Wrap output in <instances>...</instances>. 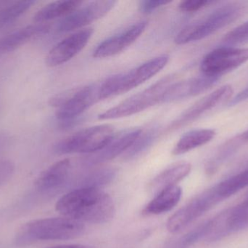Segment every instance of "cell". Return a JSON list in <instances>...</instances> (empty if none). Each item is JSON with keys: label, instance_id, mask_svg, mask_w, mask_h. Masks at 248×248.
<instances>
[{"label": "cell", "instance_id": "5bb4252c", "mask_svg": "<svg viewBox=\"0 0 248 248\" xmlns=\"http://www.w3.org/2000/svg\"><path fill=\"white\" fill-rule=\"evenodd\" d=\"M147 26V22L141 20L131 25L123 32L108 38L100 42L94 50L93 57L96 58H109L123 52L142 34Z\"/></svg>", "mask_w": 248, "mask_h": 248}, {"label": "cell", "instance_id": "2e32d148", "mask_svg": "<svg viewBox=\"0 0 248 248\" xmlns=\"http://www.w3.org/2000/svg\"><path fill=\"white\" fill-rule=\"evenodd\" d=\"M69 159H64L54 163L45 170L35 182V187L43 193L53 192L66 184L71 172Z\"/></svg>", "mask_w": 248, "mask_h": 248}, {"label": "cell", "instance_id": "7a4b0ae2", "mask_svg": "<svg viewBox=\"0 0 248 248\" xmlns=\"http://www.w3.org/2000/svg\"><path fill=\"white\" fill-rule=\"evenodd\" d=\"M84 232L82 222L67 217L33 220L20 227L15 237V243L19 247H24L39 241L71 240Z\"/></svg>", "mask_w": 248, "mask_h": 248}, {"label": "cell", "instance_id": "44dd1931", "mask_svg": "<svg viewBox=\"0 0 248 248\" xmlns=\"http://www.w3.org/2000/svg\"><path fill=\"white\" fill-rule=\"evenodd\" d=\"M84 4V1H56L49 3L38 10L33 20L39 23L53 20L57 17H65L79 8Z\"/></svg>", "mask_w": 248, "mask_h": 248}, {"label": "cell", "instance_id": "83f0119b", "mask_svg": "<svg viewBox=\"0 0 248 248\" xmlns=\"http://www.w3.org/2000/svg\"><path fill=\"white\" fill-rule=\"evenodd\" d=\"M223 42L227 45H236L248 42V20L234 28L224 36Z\"/></svg>", "mask_w": 248, "mask_h": 248}, {"label": "cell", "instance_id": "8992f818", "mask_svg": "<svg viewBox=\"0 0 248 248\" xmlns=\"http://www.w3.org/2000/svg\"><path fill=\"white\" fill-rule=\"evenodd\" d=\"M173 83V75L167 76L114 107L100 114L98 119L100 120L120 119L140 113L155 105L161 104L163 95L169 86Z\"/></svg>", "mask_w": 248, "mask_h": 248}, {"label": "cell", "instance_id": "6da1fadb", "mask_svg": "<svg viewBox=\"0 0 248 248\" xmlns=\"http://www.w3.org/2000/svg\"><path fill=\"white\" fill-rule=\"evenodd\" d=\"M55 207L64 217L94 224L109 222L116 214L113 199L97 188L74 189L60 198Z\"/></svg>", "mask_w": 248, "mask_h": 248}, {"label": "cell", "instance_id": "9a60e30c", "mask_svg": "<svg viewBox=\"0 0 248 248\" xmlns=\"http://www.w3.org/2000/svg\"><path fill=\"white\" fill-rule=\"evenodd\" d=\"M219 77L202 75L173 83L163 95L161 103H173L205 93L215 85Z\"/></svg>", "mask_w": 248, "mask_h": 248}, {"label": "cell", "instance_id": "3957f363", "mask_svg": "<svg viewBox=\"0 0 248 248\" xmlns=\"http://www.w3.org/2000/svg\"><path fill=\"white\" fill-rule=\"evenodd\" d=\"M248 1L226 2L211 12L206 17L191 23L180 31L175 37V43L182 45L201 40L247 14Z\"/></svg>", "mask_w": 248, "mask_h": 248}, {"label": "cell", "instance_id": "d6986e66", "mask_svg": "<svg viewBox=\"0 0 248 248\" xmlns=\"http://www.w3.org/2000/svg\"><path fill=\"white\" fill-rule=\"evenodd\" d=\"M182 190L176 186L167 188L155 195V198L144 207L142 214L145 215H157L171 211L182 198Z\"/></svg>", "mask_w": 248, "mask_h": 248}, {"label": "cell", "instance_id": "603a6c76", "mask_svg": "<svg viewBox=\"0 0 248 248\" xmlns=\"http://www.w3.org/2000/svg\"><path fill=\"white\" fill-rule=\"evenodd\" d=\"M248 186V168L214 186L217 195L221 200L232 196Z\"/></svg>", "mask_w": 248, "mask_h": 248}, {"label": "cell", "instance_id": "d6a6232c", "mask_svg": "<svg viewBox=\"0 0 248 248\" xmlns=\"http://www.w3.org/2000/svg\"><path fill=\"white\" fill-rule=\"evenodd\" d=\"M48 248H93L83 245H64V246H54Z\"/></svg>", "mask_w": 248, "mask_h": 248}, {"label": "cell", "instance_id": "ffe728a7", "mask_svg": "<svg viewBox=\"0 0 248 248\" xmlns=\"http://www.w3.org/2000/svg\"><path fill=\"white\" fill-rule=\"evenodd\" d=\"M216 134L215 130L213 129H196L189 131L184 134L176 143L172 150V154L181 155L202 147L212 141Z\"/></svg>", "mask_w": 248, "mask_h": 248}, {"label": "cell", "instance_id": "7402d4cb", "mask_svg": "<svg viewBox=\"0 0 248 248\" xmlns=\"http://www.w3.org/2000/svg\"><path fill=\"white\" fill-rule=\"evenodd\" d=\"M117 175L114 167H105L90 172L80 178L75 183V189L81 188H97L111 183Z\"/></svg>", "mask_w": 248, "mask_h": 248}, {"label": "cell", "instance_id": "4316f807", "mask_svg": "<svg viewBox=\"0 0 248 248\" xmlns=\"http://www.w3.org/2000/svg\"><path fill=\"white\" fill-rule=\"evenodd\" d=\"M209 227V221L201 225L179 239L172 248H189L201 239H204L206 236Z\"/></svg>", "mask_w": 248, "mask_h": 248}, {"label": "cell", "instance_id": "277c9868", "mask_svg": "<svg viewBox=\"0 0 248 248\" xmlns=\"http://www.w3.org/2000/svg\"><path fill=\"white\" fill-rule=\"evenodd\" d=\"M102 99L101 82L67 90L52 97L49 104L56 107L60 123L74 120Z\"/></svg>", "mask_w": 248, "mask_h": 248}, {"label": "cell", "instance_id": "d4e9b609", "mask_svg": "<svg viewBox=\"0 0 248 248\" xmlns=\"http://www.w3.org/2000/svg\"><path fill=\"white\" fill-rule=\"evenodd\" d=\"M157 135V127L151 126L144 131L142 130L132 145L125 151L124 158L126 160H133L145 152L153 145Z\"/></svg>", "mask_w": 248, "mask_h": 248}, {"label": "cell", "instance_id": "52a82bcc", "mask_svg": "<svg viewBox=\"0 0 248 248\" xmlns=\"http://www.w3.org/2000/svg\"><path fill=\"white\" fill-rule=\"evenodd\" d=\"M114 133L113 126L107 124L90 127L58 141L54 146L53 151L59 155L94 154L103 149Z\"/></svg>", "mask_w": 248, "mask_h": 248}, {"label": "cell", "instance_id": "7c38bea8", "mask_svg": "<svg viewBox=\"0 0 248 248\" xmlns=\"http://www.w3.org/2000/svg\"><path fill=\"white\" fill-rule=\"evenodd\" d=\"M93 32V28H85L64 38L48 52L46 57V65L50 67L58 66L72 59L85 48Z\"/></svg>", "mask_w": 248, "mask_h": 248}, {"label": "cell", "instance_id": "ac0fdd59", "mask_svg": "<svg viewBox=\"0 0 248 248\" xmlns=\"http://www.w3.org/2000/svg\"><path fill=\"white\" fill-rule=\"evenodd\" d=\"M47 25L43 23L29 25L0 38V56L16 50L36 35L48 31Z\"/></svg>", "mask_w": 248, "mask_h": 248}, {"label": "cell", "instance_id": "ba28073f", "mask_svg": "<svg viewBox=\"0 0 248 248\" xmlns=\"http://www.w3.org/2000/svg\"><path fill=\"white\" fill-rule=\"evenodd\" d=\"M248 61V48L222 47L208 52L201 63L203 75L219 77Z\"/></svg>", "mask_w": 248, "mask_h": 248}, {"label": "cell", "instance_id": "8fae6325", "mask_svg": "<svg viewBox=\"0 0 248 248\" xmlns=\"http://www.w3.org/2000/svg\"><path fill=\"white\" fill-rule=\"evenodd\" d=\"M116 4V1L112 0L92 1L64 17L58 23L57 29L60 32L82 29L83 27L106 16Z\"/></svg>", "mask_w": 248, "mask_h": 248}, {"label": "cell", "instance_id": "5b68a950", "mask_svg": "<svg viewBox=\"0 0 248 248\" xmlns=\"http://www.w3.org/2000/svg\"><path fill=\"white\" fill-rule=\"evenodd\" d=\"M169 61L168 55L152 58L134 69L111 76L101 82L103 100L124 94L141 85L160 72Z\"/></svg>", "mask_w": 248, "mask_h": 248}, {"label": "cell", "instance_id": "f1b7e54d", "mask_svg": "<svg viewBox=\"0 0 248 248\" xmlns=\"http://www.w3.org/2000/svg\"><path fill=\"white\" fill-rule=\"evenodd\" d=\"M216 2L217 1L209 0H186L181 1L179 7L182 11L192 13Z\"/></svg>", "mask_w": 248, "mask_h": 248}, {"label": "cell", "instance_id": "1f68e13d", "mask_svg": "<svg viewBox=\"0 0 248 248\" xmlns=\"http://www.w3.org/2000/svg\"><path fill=\"white\" fill-rule=\"evenodd\" d=\"M247 100H248V86L244 90L240 91L238 94L236 95L234 98H232L229 101L228 105L230 106H236V105L240 104Z\"/></svg>", "mask_w": 248, "mask_h": 248}, {"label": "cell", "instance_id": "f546056e", "mask_svg": "<svg viewBox=\"0 0 248 248\" xmlns=\"http://www.w3.org/2000/svg\"><path fill=\"white\" fill-rule=\"evenodd\" d=\"M15 165L8 160H0V186L4 184L13 176Z\"/></svg>", "mask_w": 248, "mask_h": 248}, {"label": "cell", "instance_id": "484cf974", "mask_svg": "<svg viewBox=\"0 0 248 248\" xmlns=\"http://www.w3.org/2000/svg\"><path fill=\"white\" fill-rule=\"evenodd\" d=\"M34 1H16L0 10V28L4 27L16 21L34 4Z\"/></svg>", "mask_w": 248, "mask_h": 248}, {"label": "cell", "instance_id": "e0dca14e", "mask_svg": "<svg viewBox=\"0 0 248 248\" xmlns=\"http://www.w3.org/2000/svg\"><path fill=\"white\" fill-rule=\"evenodd\" d=\"M191 170L192 165L186 162L172 165L151 181L148 186L149 192L156 195L167 188L176 186L177 183L189 174Z\"/></svg>", "mask_w": 248, "mask_h": 248}, {"label": "cell", "instance_id": "30bf717a", "mask_svg": "<svg viewBox=\"0 0 248 248\" xmlns=\"http://www.w3.org/2000/svg\"><path fill=\"white\" fill-rule=\"evenodd\" d=\"M233 93L234 90L230 84L221 86L186 109L182 115H179V117L172 122L168 128L167 131H176L180 129L182 127L192 123L209 111L226 102L230 101Z\"/></svg>", "mask_w": 248, "mask_h": 248}, {"label": "cell", "instance_id": "9c48e42d", "mask_svg": "<svg viewBox=\"0 0 248 248\" xmlns=\"http://www.w3.org/2000/svg\"><path fill=\"white\" fill-rule=\"evenodd\" d=\"M221 201L214 186L207 189L169 218L166 224L168 231L176 233L183 230Z\"/></svg>", "mask_w": 248, "mask_h": 248}, {"label": "cell", "instance_id": "836d02e7", "mask_svg": "<svg viewBox=\"0 0 248 248\" xmlns=\"http://www.w3.org/2000/svg\"><path fill=\"white\" fill-rule=\"evenodd\" d=\"M239 136H240V139L243 141V143L248 142V129L243 133L240 134Z\"/></svg>", "mask_w": 248, "mask_h": 248}, {"label": "cell", "instance_id": "4dcf8cb0", "mask_svg": "<svg viewBox=\"0 0 248 248\" xmlns=\"http://www.w3.org/2000/svg\"><path fill=\"white\" fill-rule=\"evenodd\" d=\"M170 2H171L170 1H162V0H145V1H140L139 7L141 13L150 14L159 7L166 5Z\"/></svg>", "mask_w": 248, "mask_h": 248}, {"label": "cell", "instance_id": "cb8c5ba5", "mask_svg": "<svg viewBox=\"0 0 248 248\" xmlns=\"http://www.w3.org/2000/svg\"><path fill=\"white\" fill-rule=\"evenodd\" d=\"M243 143L239 135L224 143L205 165L206 173L208 175L214 174L221 164L238 150Z\"/></svg>", "mask_w": 248, "mask_h": 248}, {"label": "cell", "instance_id": "4fadbf2b", "mask_svg": "<svg viewBox=\"0 0 248 248\" xmlns=\"http://www.w3.org/2000/svg\"><path fill=\"white\" fill-rule=\"evenodd\" d=\"M141 131L142 129L140 128H131L115 132L103 149L87 156L83 163L87 165H94L116 158L128 150Z\"/></svg>", "mask_w": 248, "mask_h": 248}]
</instances>
